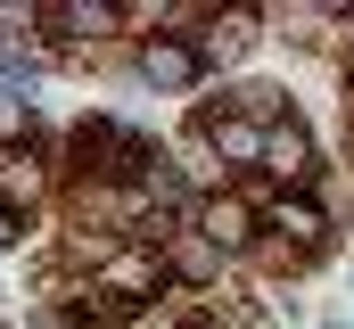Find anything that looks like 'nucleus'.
<instances>
[{
  "mask_svg": "<svg viewBox=\"0 0 354 329\" xmlns=\"http://www.w3.org/2000/svg\"><path fill=\"white\" fill-rule=\"evenodd\" d=\"M198 239H214L223 255L248 247L256 239V206H248V198H206V206H198Z\"/></svg>",
  "mask_w": 354,
  "mask_h": 329,
  "instance_id": "obj_3",
  "label": "nucleus"
},
{
  "mask_svg": "<svg viewBox=\"0 0 354 329\" xmlns=\"http://www.w3.org/2000/svg\"><path fill=\"white\" fill-rule=\"evenodd\" d=\"M264 173H280V181H313V132H305L297 115L264 124Z\"/></svg>",
  "mask_w": 354,
  "mask_h": 329,
  "instance_id": "obj_1",
  "label": "nucleus"
},
{
  "mask_svg": "<svg viewBox=\"0 0 354 329\" xmlns=\"http://www.w3.org/2000/svg\"><path fill=\"white\" fill-rule=\"evenodd\" d=\"M25 132H33V99H25L17 82H0V149H8V140H25Z\"/></svg>",
  "mask_w": 354,
  "mask_h": 329,
  "instance_id": "obj_9",
  "label": "nucleus"
},
{
  "mask_svg": "<svg viewBox=\"0 0 354 329\" xmlns=\"http://www.w3.org/2000/svg\"><path fill=\"white\" fill-rule=\"evenodd\" d=\"M50 25H66V33H107L115 25V8H83V0H58V8H41Z\"/></svg>",
  "mask_w": 354,
  "mask_h": 329,
  "instance_id": "obj_10",
  "label": "nucleus"
},
{
  "mask_svg": "<svg viewBox=\"0 0 354 329\" xmlns=\"http://www.w3.org/2000/svg\"><path fill=\"white\" fill-rule=\"evenodd\" d=\"M198 132H206V149H223V157L264 164V124H248V115H206Z\"/></svg>",
  "mask_w": 354,
  "mask_h": 329,
  "instance_id": "obj_4",
  "label": "nucleus"
},
{
  "mask_svg": "<svg viewBox=\"0 0 354 329\" xmlns=\"http://www.w3.org/2000/svg\"><path fill=\"white\" fill-rule=\"evenodd\" d=\"M8 239H17V214H8V206H0V247H8Z\"/></svg>",
  "mask_w": 354,
  "mask_h": 329,
  "instance_id": "obj_11",
  "label": "nucleus"
},
{
  "mask_svg": "<svg viewBox=\"0 0 354 329\" xmlns=\"http://www.w3.org/2000/svg\"><path fill=\"white\" fill-rule=\"evenodd\" d=\"M140 75L157 82V91H189V82L206 75V66H198V50H189V41L157 33V41H140Z\"/></svg>",
  "mask_w": 354,
  "mask_h": 329,
  "instance_id": "obj_2",
  "label": "nucleus"
},
{
  "mask_svg": "<svg viewBox=\"0 0 354 329\" xmlns=\"http://www.w3.org/2000/svg\"><path fill=\"white\" fill-rule=\"evenodd\" d=\"M174 272L181 280H214L223 272V247L214 239H174Z\"/></svg>",
  "mask_w": 354,
  "mask_h": 329,
  "instance_id": "obj_8",
  "label": "nucleus"
},
{
  "mask_svg": "<svg viewBox=\"0 0 354 329\" xmlns=\"http://www.w3.org/2000/svg\"><path fill=\"white\" fill-rule=\"evenodd\" d=\"M157 288V263L149 255H107V272H99V297H115V305H140Z\"/></svg>",
  "mask_w": 354,
  "mask_h": 329,
  "instance_id": "obj_5",
  "label": "nucleus"
},
{
  "mask_svg": "<svg viewBox=\"0 0 354 329\" xmlns=\"http://www.w3.org/2000/svg\"><path fill=\"white\" fill-rule=\"evenodd\" d=\"M272 231L288 247H322V206H313V198H280V206H272Z\"/></svg>",
  "mask_w": 354,
  "mask_h": 329,
  "instance_id": "obj_7",
  "label": "nucleus"
},
{
  "mask_svg": "<svg viewBox=\"0 0 354 329\" xmlns=\"http://www.w3.org/2000/svg\"><path fill=\"white\" fill-rule=\"evenodd\" d=\"M189 50H198V66H231V58L248 50V17H206V33H198Z\"/></svg>",
  "mask_w": 354,
  "mask_h": 329,
  "instance_id": "obj_6",
  "label": "nucleus"
}]
</instances>
